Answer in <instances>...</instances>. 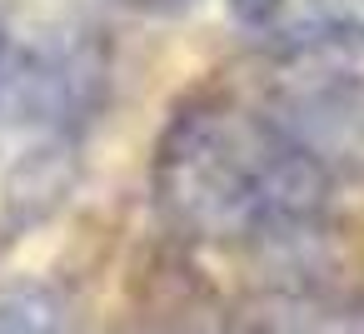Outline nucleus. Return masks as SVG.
<instances>
[{
  "label": "nucleus",
  "instance_id": "nucleus-1",
  "mask_svg": "<svg viewBox=\"0 0 364 334\" xmlns=\"http://www.w3.org/2000/svg\"><path fill=\"white\" fill-rule=\"evenodd\" d=\"M150 190L185 239L274 249L319 235L334 180L284 140L264 105L205 95L165 125Z\"/></svg>",
  "mask_w": 364,
  "mask_h": 334
},
{
  "label": "nucleus",
  "instance_id": "nucleus-2",
  "mask_svg": "<svg viewBox=\"0 0 364 334\" xmlns=\"http://www.w3.org/2000/svg\"><path fill=\"white\" fill-rule=\"evenodd\" d=\"M105 95V50L95 41L50 36L0 65V120L31 145H65Z\"/></svg>",
  "mask_w": 364,
  "mask_h": 334
},
{
  "label": "nucleus",
  "instance_id": "nucleus-3",
  "mask_svg": "<svg viewBox=\"0 0 364 334\" xmlns=\"http://www.w3.org/2000/svg\"><path fill=\"white\" fill-rule=\"evenodd\" d=\"M264 115L329 180L364 175V85L344 70L289 75L269 90Z\"/></svg>",
  "mask_w": 364,
  "mask_h": 334
},
{
  "label": "nucleus",
  "instance_id": "nucleus-4",
  "mask_svg": "<svg viewBox=\"0 0 364 334\" xmlns=\"http://www.w3.org/2000/svg\"><path fill=\"white\" fill-rule=\"evenodd\" d=\"M235 26L274 55H354L364 50V0H230Z\"/></svg>",
  "mask_w": 364,
  "mask_h": 334
},
{
  "label": "nucleus",
  "instance_id": "nucleus-5",
  "mask_svg": "<svg viewBox=\"0 0 364 334\" xmlns=\"http://www.w3.org/2000/svg\"><path fill=\"white\" fill-rule=\"evenodd\" d=\"M235 334H364V319L324 294H274L255 304Z\"/></svg>",
  "mask_w": 364,
  "mask_h": 334
},
{
  "label": "nucleus",
  "instance_id": "nucleus-6",
  "mask_svg": "<svg viewBox=\"0 0 364 334\" xmlns=\"http://www.w3.org/2000/svg\"><path fill=\"white\" fill-rule=\"evenodd\" d=\"M0 334H65V314L50 294H11L0 299Z\"/></svg>",
  "mask_w": 364,
  "mask_h": 334
},
{
  "label": "nucleus",
  "instance_id": "nucleus-7",
  "mask_svg": "<svg viewBox=\"0 0 364 334\" xmlns=\"http://www.w3.org/2000/svg\"><path fill=\"white\" fill-rule=\"evenodd\" d=\"M120 6H130L140 16H185L190 6H200V0H120Z\"/></svg>",
  "mask_w": 364,
  "mask_h": 334
},
{
  "label": "nucleus",
  "instance_id": "nucleus-8",
  "mask_svg": "<svg viewBox=\"0 0 364 334\" xmlns=\"http://www.w3.org/2000/svg\"><path fill=\"white\" fill-rule=\"evenodd\" d=\"M140 334H210V329L195 319V324H145Z\"/></svg>",
  "mask_w": 364,
  "mask_h": 334
},
{
  "label": "nucleus",
  "instance_id": "nucleus-9",
  "mask_svg": "<svg viewBox=\"0 0 364 334\" xmlns=\"http://www.w3.org/2000/svg\"><path fill=\"white\" fill-rule=\"evenodd\" d=\"M0 65H6V31H0Z\"/></svg>",
  "mask_w": 364,
  "mask_h": 334
}]
</instances>
